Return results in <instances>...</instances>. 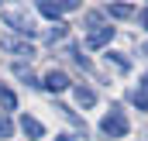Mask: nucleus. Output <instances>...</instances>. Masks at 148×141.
<instances>
[{"label": "nucleus", "instance_id": "nucleus-1", "mask_svg": "<svg viewBox=\"0 0 148 141\" xmlns=\"http://www.w3.org/2000/svg\"><path fill=\"white\" fill-rule=\"evenodd\" d=\"M0 17H3V21L14 28V31H21L24 38H35V31H38V28H35V21H31L24 10H17V7H7V10H0Z\"/></svg>", "mask_w": 148, "mask_h": 141}, {"label": "nucleus", "instance_id": "nucleus-2", "mask_svg": "<svg viewBox=\"0 0 148 141\" xmlns=\"http://www.w3.org/2000/svg\"><path fill=\"white\" fill-rule=\"evenodd\" d=\"M100 131H103L107 138H124V134H127V117H124L121 107H110V114L100 120Z\"/></svg>", "mask_w": 148, "mask_h": 141}, {"label": "nucleus", "instance_id": "nucleus-3", "mask_svg": "<svg viewBox=\"0 0 148 141\" xmlns=\"http://www.w3.org/2000/svg\"><path fill=\"white\" fill-rule=\"evenodd\" d=\"M38 10L45 14V17H52V21H59L66 10H76V0H66V3H52V0H41L38 3Z\"/></svg>", "mask_w": 148, "mask_h": 141}, {"label": "nucleus", "instance_id": "nucleus-4", "mask_svg": "<svg viewBox=\"0 0 148 141\" xmlns=\"http://www.w3.org/2000/svg\"><path fill=\"white\" fill-rule=\"evenodd\" d=\"M45 90H52V93H62V90H69V76L62 69H52L48 76H45V83H41Z\"/></svg>", "mask_w": 148, "mask_h": 141}, {"label": "nucleus", "instance_id": "nucleus-5", "mask_svg": "<svg viewBox=\"0 0 148 141\" xmlns=\"http://www.w3.org/2000/svg\"><path fill=\"white\" fill-rule=\"evenodd\" d=\"M110 38H114V28H93L86 35V45L90 48H103V45H110Z\"/></svg>", "mask_w": 148, "mask_h": 141}, {"label": "nucleus", "instance_id": "nucleus-6", "mask_svg": "<svg viewBox=\"0 0 148 141\" xmlns=\"http://www.w3.org/2000/svg\"><path fill=\"white\" fill-rule=\"evenodd\" d=\"M0 48H7V52H14V55H35V48L28 45V41H17V38H0Z\"/></svg>", "mask_w": 148, "mask_h": 141}, {"label": "nucleus", "instance_id": "nucleus-7", "mask_svg": "<svg viewBox=\"0 0 148 141\" xmlns=\"http://www.w3.org/2000/svg\"><path fill=\"white\" fill-rule=\"evenodd\" d=\"M21 131H24L28 138H45V127H41V120H38V117H28V114L21 117Z\"/></svg>", "mask_w": 148, "mask_h": 141}, {"label": "nucleus", "instance_id": "nucleus-8", "mask_svg": "<svg viewBox=\"0 0 148 141\" xmlns=\"http://www.w3.org/2000/svg\"><path fill=\"white\" fill-rule=\"evenodd\" d=\"M76 103L79 107H93L97 103V93H93L90 86H76Z\"/></svg>", "mask_w": 148, "mask_h": 141}, {"label": "nucleus", "instance_id": "nucleus-9", "mask_svg": "<svg viewBox=\"0 0 148 141\" xmlns=\"http://www.w3.org/2000/svg\"><path fill=\"white\" fill-rule=\"evenodd\" d=\"M107 14L121 21V17H131V14H134V7H131V3H114V7H107Z\"/></svg>", "mask_w": 148, "mask_h": 141}, {"label": "nucleus", "instance_id": "nucleus-10", "mask_svg": "<svg viewBox=\"0 0 148 141\" xmlns=\"http://www.w3.org/2000/svg\"><path fill=\"white\" fill-rule=\"evenodd\" d=\"M107 62H114V66H117L121 72H127V69H131V62H127L121 52H107Z\"/></svg>", "mask_w": 148, "mask_h": 141}, {"label": "nucleus", "instance_id": "nucleus-11", "mask_svg": "<svg viewBox=\"0 0 148 141\" xmlns=\"http://www.w3.org/2000/svg\"><path fill=\"white\" fill-rule=\"evenodd\" d=\"M131 100H134L138 110H148V90H134V93H131Z\"/></svg>", "mask_w": 148, "mask_h": 141}, {"label": "nucleus", "instance_id": "nucleus-12", "mask_svg": "<svg viewBox=\"0 0 148 141\" xmlns=\"http://www.w3.org/2000/svg\"><path fill=\"white\" fill-rule=\"evenodd\" d=\"M66 31H69L66 24H55V28L48 31V41H62V38H66Z\"/></svg>", "mask_w": 148, "mask_h": 141}, {"label": "nucleus", "instance_id": "nucleus-13", "mask_svg": "<svg viewBox=\"0 0 148 141\" xmlns=\"http://www.w3.org/2000/svg\"><path fill=\"white\" fill-rule=\"evenodd\" d=\"M10 131H14V127H10V120H7V117H0V141L10 138Z\"/></svg>", "mask_w": 148, "mask_h": 141}, {"label": "nucleus", "instance_id": "nucleus-14", "mask_svg": "<svg viewBox=\"0 0 148 141\" xmlns=\"http://www.w3.org/2000/svg\"><path fill=\"white\" fill-rule=\"evenodd\" d=\"M0 100H3V107H7V110H10V107H14V93H7V90H3V93H0Z\"/></svg>", "mask_w": 148, "mask_h": 141}, {"label": "nucleus", "instance_id": "nucleus-15", "mask_svg": "<svg viewBox=\"0 0 148 141\" xmlns=\"http://www.w3.org/2000/svg\"><path fill=\"white\" fill-rule=\"evenodd\" d=\"M138 17H141V28L148 31V7H145V10H138Z\"/></svg>", "mask_w": 148, "mask_h": 141}, {"label": "nucleus", "instance_id": "nucleus-16", "mask_svg": "<svg viewBox=\"0 0 148 141\" xmlns=\"http://www.w3.org/2000/svg\"><path fill=\"white\" fill-rule=\"evenodd\" d=\"M55 141H73V138H69V134H59V138H55Z\"/></svg>", "mask_w": 148, "mask_h": 141}, {"label": "nucleus", "instance_id": "nucleus-17", "mask_svg": "<svg viewBox=\"0 0 148 141\" xmlns=\"http://www.w3.org/2000/svg\"><path fill=\"white\" fill-rule=\"evenodd\" d=\"M141 90H148V72H145V79H141Z\"/></svg>", "mask_w": 148, "mask_h": 141}, {"label": "nucleus", "instance_id": "nucleus-18", "mask_svg": "<svg viewBox=\"0 0 148 141\" xmlns=\"http://www.w3.org/2000/svg\"><path fill=\"white\" fill-rule=\"evenodd\" d=\"M141 52H145V55H148V45H145V48H141Z\"/></svg>", "mask_w": 148, "mask_h": 141}]
</instances>
